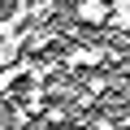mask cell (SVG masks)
<instances>
[{"mask_svg": "<svg viewBox=\"0 0 130 130\" xmlns=\"http://www.w3.org/2000/svg\"><path fill=\"white\" fill-rule=\"evenodd\" d=\"M108 61V52L104 48H95V43H83V48H70L61 56V65L65 70H87V65H104Z\"/></svg>", "mask_w": 130, "mask_h": 130, "instance_id": "1", "label": "cell"}, {"mask_svg": "<svg viewBox=\"0 0 130 130\" xmlns=\"http://www.w3.org/2000/svg\"><path fill=\"white\" fill-rule=\"evenodd\" d=\"M91 130H117V121H113V117H95V121H91Z\"/></svg>", "mask_w": 130, "mask_h": 130, "instance_id": "2", "label": "cell"}]
</instances>
